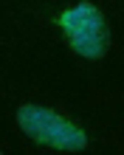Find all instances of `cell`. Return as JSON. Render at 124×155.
I'll use <instances>...</instances> for the list:
<instances>
[{
  "label": "cell",
  "instance_id": "cell-1",
  "mask_svg": "<svg viewBox=\"0 0 124 155\" xmlns=\"http://www.w3.org/2000/svg\"><path fill=\"white\" fill-rule=\"evenodd\" d=\"M17 118H20L23 130L42 144H51V147H59V150H85V144H87L85 133L79 127H73L70 121H65L62 116L51 113V110L23 107Z\"/></svg>",
  "mask_w": 124,
  "mask_h": 155
},
{
  "label": "cell",
  "instance_id": "cell-2",
  "mask_svg": "<svg viewBox=\"0 0 124 155\" xmlns=\"http://www.w3.org/2000/svg\"><path fill=\"white\" fill-rule=\"evenodd\" d=\"M62 28L68 34V42L73 45L85 57H102L104 45H107V31H104V20L93 6H76L73 12L62 17Z\"/></svg>",
  "mask_w": 124,
  "mask_h": 155
}]
</instances>
